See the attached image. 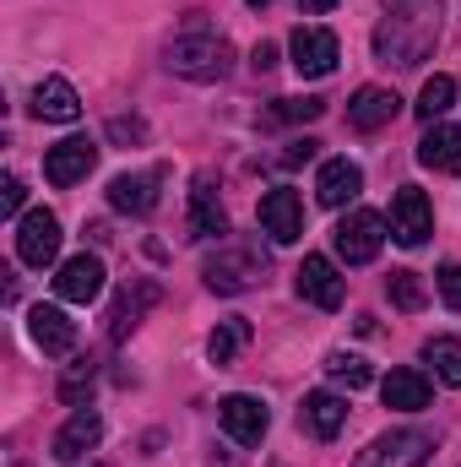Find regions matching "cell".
<instances>
[{
	"label": "cell",
	"mask_w": 461,
	"mask_h": 467,
	"mask_svg": "<svg viewBox=\"0 0 461 467\" xmlns=\"http://www.w3.org/2000/svg\"><path fill=\"white\" fill-rule=\"evenodd\" d=\"M435 451V435L429 430H391V435H374L353 467H424Z\"/></svg>",
	"instance_id": "cell-4"
},
{
	"label": "cell",
	"mask_w": 461,
	"mask_h": 467,
	"mask_svg": "<svg viewBox=\"0 0 461 467\" xmlns=\"http://www.w3.org/2000/svg\"><path fill=\"white\" fill-rule=\"evenodd\" d=\"M315 147H321V141H310V136H304V141H288L282 163H288V169H299V163H310V158H315Z\"/></svg>",
	"instance_id": "cell-35"
},
{
	"label": "cell",
	"mask_w": 461,
	"mask_h": 467,
	"mask_svg": "<svg viewBox=\"0 0 461 467\" xmlns=\"http://www.w3.org/2000/svg\"><path fill=\"white\" fill-rule=\"evenodd\" d=\"M93 386H98V364H93V358H77V364L60 375V402L82 408V402L93 397Z\"/></svg>",
	"instance_id": "cell-27"
},
{
	"label": "cell",
	"mask_w": 461,
	"mask_h": 467,
	"mask_svg": "<svg viewBox=\"0 0 461 467\" xmlns=\"http://www.w3.org/2000/svg\"><path fill=\"white\" fill-rule=\"evenodd\" d=\"M27 332H33V343L49 358H66V353L77 348V321H66L60 305H33L27 310Z\"/></svg>",
	"instance_id": "cell-14"
},
{
	"label": "cell",
	"mask_w": 461,
	"mask_h": 467,
	"mask_svg": "<svg viewBox=\"0 0 461 467\" xmlns=\"http://www.w3.org/2000/svg\"><path fill=\"white\" fill-rule=\"evenodd\" d=\"M218 424L229 430L239 446H261V441H266V430H271V413H266V402H261V397L233 391V397L218 402Z\"/></svg>",
	"instance_id": "cell-9"
},
{
	"label": "cell",
	"mask_w": 461,
	"mask_h": 467,
	"mask_svg": "<svg viewBox=\"0 0 461 467\" xmlns=\"http://www.w3.org/2000/svg\"><path fill=\"white\" fill-rule=\"evenodd\" d=\"M33 115L55 119V125H71V119H82V99H77V88L66 77H44L33 88Z\"/></svg>",
	"instance_id": "cell-20"
},
{
	"label": "cell",
	"mask_w": 461,
	"mask_h": 467,
	"mask_svg": "<svg viewBox=\"0 0 461 467\" xmlns=\"http://www.w3.org/2000/svg\"><path fill=\"white\" fill-rule=\"evenodd\" d=\"M55 294L66 299V305H93L98 294H104V261L98 255H71L66 266H60V277H55Z\"/></svg>",
	"instance_id": "cell-13"
},
{
	"label": "cell",
	"mask_w": 461,
	"mask_h": 467,
	"mask_svg": "<svg viewBox=\"0 0 461 467\" xmlns=\"http://www.w3.org/2000/svg\"><path fill=\"white\" fill-rule=\"evenodd\" d=\"M380 397H385V408H396V413H424V408H429V380H424L418 369H391V375L380 380Z\"/></svg>",
	"instance_id": "cell-23"
},
{
	"label": "cell",
	"mask_w": 461,
	"mask_h": 467,
	"mask_svg": "<svg viewBox=\"0 0 461 467\" xmlns=\"http://www.w3.org/2000/svg\"><path fill=\"white\" fill-rule=\"evenodd\" d=\"M332 244H337V255H343L347 266H364V261H374L380 244H385V218L369 213V207H358V213H347L343 223H337Z\"/></svg>",
	"instance_id": "cell-5"
},
{
	"label": "cell",
	"mask_w": 461,
	"mask_h": 467,
	"mask_svg": "<svg viewBox=\"0 0 461 467\" xmlns=\"http://www.w3.org/2000/svg\"><path fill=\"white\" fill-rule=\"evenodd\" d=\"M261 229L271 234L277 244H293L304 234V202H299V191H288V185L266 191L261 196Z\"/></svg>",
	"instance_id": "cell-11"
},
{
	"label": "cell",
	"mask_w": 461,
	"mask_h": 467,
	"mask_svg": "<svg viewBox=\"0 0 461 467\" xmlns=\"http://www.w3.org/2000/svg\"><path fill=\"white\" fill-rule=\"evenodd\" d=\"M201 277L212 294H244L266 277V255H261V244H218V255H207Z\"/></svg>",
	"instance_id": "cell-3"
},
{
	"label": "cell",
	"mask_w": 461,
	"mask_h": 467,
	"mask_svg": "<svg viewBox=\"0 0 461 467\" xmlns=\"http://www.w3.org/2000/svg\"><path fill=\"white\" fill-rule=\"evenodd\" d=\"M299 424H304L315 441H337L343 424H347V397H337V391H310L304 408H299Z\"/></svg>",
	"instance_id": "cell-18"
},
{
	"label": "cell",
	"mask_w": 461,
	"mask_h": 467,
	"mask_svg": "<svg viewBox=\"0 0 461 467\" xmlns=\"http://www.w3.org/2000/svg\"><path fill=\"white\" fill-rule=\"evenodd\" d=\"M358 191H364V169L347 163V158H332V163L321 169V180H315L321 207H347V202H358Z\"/></svg>",
	"instance_id": "cell-22"
},
{
	"label": "cell",
	"mask_w": 461,
	"mask_h": 467,
	"mask_svg": "<svg viewBox=\"0 0 461 467\" xmlns=\"http://www.w3.org/2000/svg\"><path fill=\"white\" fill-rule=\"evenodd\" d=\"M332 5H337V0H299V11H304V16H326Z\"/></svg>",
	"instance_id": "cell-37"
},
{
	"label": "cell",
	"mask_w": 461,
	"mask_h": 467,
	"mask_svg": "<svg viewBox=\"0 0 461 467\" xmlns=\"http://www.w3.org/2000/svg\"><path fill=\"white\" fill-rule=\"evenodd\" d=\"M16 467H27V462H16Z\"/></svg>",
	"instance_id": "cell-39"
},
{
	"label": "cell",
	"mask_w": 461,
	"mask_h": 467,
	"mask_svg": "<svg viewBox=\"0 0 461 467\" xmlns=\"http://www.w3.org/2000/svg\"><path fill=\"white\" fill-rule=\"evenodd\" d=\"M93 467H104V462H93Z\"/></svg>",
	"instance_id": "cell-40"
},
{
	"label": "cell",
	"mask_w": 461,
	"mask_h": 467,
	"mask_svg": "<svg viewBox=\"0 0 461 467\" xmlns=\"http://www.w3.org/2000/svg\"><path fill=\"white\" fill-rule=\"evenodd\" d=\"M451 104H456V77H429L413 109H418V119H429V125H435V119L446 115Z\"/></svg>",
	"instance_id": "cell-26"
},
{
	"label": "cell",
	"mask_w": 461,
	"mask_h": 467,
	"mask_svg": "<svg viewBox=\"0 0 461 467\" xmlns=\"http://www.w3.org/2000/svg\"><path fill=\"white\" fill-rule=\"evenodd\" d=\"M396 115H402V99L391 88H358L353 104H347V125L353 130H385Z\"/></svg>",
	"instance_id": "cell-17"
},
{
	"label": "cell",
	"mask_w": 461,
	"mask_h": 467,
	"mask_svg": "<svg viewBox=\"0 0 461 467\" xmlns=\"http://www.w3.org/2000/svg\"><path fill=\"white\" fill-rule=\"evenodd\" d=\"M418 163L435 174H461V125H429L418 141Z\"/></svg>",
	"instance_id": "cell-21"
},
{
	"label": "cell",
	"mask_w": 461,
	"mask_h": 467,
	"mask_svg": "<svg viewBox=\"0 0 461 467\" xmlns=\"http://www.w3.org/2000/svg\"><path fill=\"white\" fill-rule=\"evenodd\" d=\"M391 239L396 244H407V250H418L429 234H435V207H429V196L418 191V185H402L396 196H391Z\"/></svg>",
	"instance_id": "cell-7"
},
{
	"label": "cell",
	"mask_w": 461,
	"mask_h": 467,
	"mask_svg": "<svg viewBox=\"0 0 461 467\" xmlns=\"http://www.w3.org/2000/svg\"><path fill=\"white\" fill-rule=\"evenodd\" d=\"M277 467H282V462H277Z\"/></svg>",
	"instance_id": "cell-41"
},
{
	"label": "cell",
	"mask_w": 461,
	"mask_h": 467,
	"mask_svg": "<svg viewBox=\"0 0 461 467\" xmlns=\"http://www.w3.org/2000/svg\"><path fill=\"white\" fill-rule=\"evenodd\" d=\"M22 196H27V191H22V180H16V174H5V180H0V213H5V218H16V213H22Z\"/></svg>",
	"instance_id": "cell-33"
},
{
	"label": "cell",
	"mask_w": 461,
	"mask_h": 467,
	"mask_svg": "<svg viewBox=\"0 0 461 467\" xmlns=\"http://www.w3.org/2000/svg\"><path fill=\"white\" fill-rule=\"evenodd\" d=\"M244 343H250V321H244V316H233V321H223V327L207 337V358H212V364H229Z\"/></svg>",
	"instance_id": "cell-28"
},
{
	"label": "cell",
	"mask_w": 461,
	"mask_h": 467,
	"mask_svg": "<svg viewBox=\"0 0 461 467\" xmlns=\"http://www.w3.org/2000/svg\"><path fill=\"white\" fill-rule=\"evenodd\" d=\"M435 288H440V299H446L451 310H461V266H456V261H451V266H440Z\"/></svg>",
	"instance_id": "cell-32"
},
{
	"label": "cell",
	"mask_w": 461,
	"mask_h": 467,
	"mask_svg": "<svg viewBox=\"0 0 461 467\" xmlns=\"http://www.w3.org/2000/svg\"><path fill=\"white\" fill-rule=\"evenodd\" d=\"M93 163H98V141H87V136H71V141L49 147V158H44V174H49V185H77V180H87V174H93Z\"/></svg>",
	"instance_id": "cell-12"
},
{
	"label": "cell",
	"mask_w": 461,
	"mask_h": 467,
	"mask_svg": "<svg viewBox=\"0 0 461 467\" xmlns=\"http://www.w3.org/2000/svg\"><path fill=\"white\" fill-rule=\"evenodd\" d=\"M293 288H299V299H310L315 310H343V277H337V261H332V255H304Z\"/></svg>",
	"instance_id": "cell-10"
},
{
	"label": "cell",
	"mask_w": 461,
	"mask_h": 467,
	"mask_svg": "<svg viewBox=\"0 0 461 467\" xmlns=\"http://www.w3.org/2000/svg\"><path fill=\"white\" fill-rule=\"evenodd\" d=\"M109 136H115V141H125V136H130V141H147V125H141V119L115 115V119H109Z\"/></svg>",
	"instance_id": "cell-34"
},
{
	"label": "cell",
	"mask_w": 461,
	"mask_h": 467,
	"mask_svg": "<svg viewBox=\"0 0 461 467\" xmlns=\"http://www.w3.org/2000/svg\"><path fill=\"white\" fill-rule=\"evenodd\" d=\"M190 234L196 239H223L229 234V213H223V202H218V191L207 180L190 191Z\"/></svg>",
	"instance_id": "cell-24"
},
{
	"label": "cell",
	"mask_w": 461,
	"mask_h": 467,
	"mask_svg": "<svg viewBox=\"0 0 461 467\" xmlns=\"http://www.w3.org/2000/svg\"><path fill=\"white\" fill-rule=\"evenodd\" d=\"M288 49H293V71L299 77H332L337 71V55H343L337 33L332 27H315V22H299L293 38H288Z\"/></svg>",
	"instance_id": "cell-6"
},
{
	"label": "cell",
	"mask_w": 461,
	"mask_h": 467,
	"mask_svg": "<svg viewBox=\"0 0 461 467\" xmlns=\"http://www.w3.org/2000/svg\"><path fill=\"white\" fill-rule=\"evenodd\" d=\"M158 185H163L158 169H147V174H119L115 185H109V207H115V213H130V218H147V213L158 207Z\"/></svg>",
	"instance_id": "cell-19"
},
{
	"label": "cell",
	"mask_w": 461,
	"mask_h": 467,
	"mask_svg": "<svg viewBox=\"0 0 461 467\" xmlns=\"http://www.w3.org/2000/svg\"><path fill=\"white\" fill-rule=\"evenodd\" d=\"M55 255H60V218L49 207L22 213V223H16V261L22 266H49Z\"/></svg>",
	"instance_id": "cell-8"
},
{
	"label": "cell",
	"mask_w": 461,
	"mask_h": 467,
	"mask_svg": "<svg viewBox=\"0 0 461 467\" xmlns=\"http://www.w3.org/2000/svg\"><path fill=\"white\" fill-rule=\"evenodd\" d=\"M250 66H255V71H271V66H277V49H271V44H255Z\"/></svg>",
	"instance_id": "cell-36"
},
{
	"label": "cell",
	"mask_w": 461,
	"mask_h": 467,
	"mask_svg": "<svg viewBox=\"0 0 461 467\" xmlns=\"http://www.w3.org/2000/svg\"><path fill=\"white\" fill-rule=\"evenodd\" d=\"M98 441H104V419H98L93 408H77V413L55 430V441H49V446H55V457H60V462H82Z\"/></svg>",
	"instance_id": "cell-15"
},
{
	"label": "cell",
	"mask_w": 461,
	"mask_h": 467,
	"mask_svg": "<svg viewBox=\"0 0 461 467\" xmlns=\"http://www.w3.org/2000/svg\"><path fill=\"white\" fill-rule=\"evenodd\" d=\"M163 66L185 82H223L233 71V44L223 33H185V38L169 44Z\"/></svg>",
	"instance_id": "cell-2"
},
{
	"label": "cell",
	"mask_w": 461,
	"mask_h": 467,
	"mask_svg": "<svg viewBox=\"0 0 461 467\" xmlns=\"http://www.w3.org/2000/svg\"><path fill=\"white\" fill-rule=\"evenodd\" d=\"M435 44H440V0H385V16L374 27L380 66H424Z\"/></svg>",
	"instance_id": "cell-1"
},
{
	"label": "cell",
	"mask_w": 461,
	"mask_h": 467,
	"mask_svg": "<svg viewBox=\"0 0 461 467\" xmlns=\"http://www.w3.org/2000/svg\"><path fill=\"white\" fill-rule=\"evenodd\" d=\"M424 364H435V380L461 386V337H429L424 343Z\"/></svg>",
	"instance_id": "cell-25"
},
{
	"label": "cell",
	"mask_w": 461,
	"mask_h": 467,
	"mask_svg": "<svg viewBox=\"0 0 461 467\" xmlns=\"http://www.w3.org/2000/svg\"><path fill=\"white\" fill-rule=\"evenodd\" d=\"M326 115V99H277L271 119H321Z\"/></svg>",
	"instance_id": "cell-31"
},
{
	"label": "cell",
	"mask_w": 461,
	"mask_h": 467,
	"mask_svg": "<svg viewBox=\"0 0 461 467\" xmlns=\"http://www.w3.org/2000/svg\"><path fill=\"white\" fill-rule=\"evenodd\" d=\"M385 294H391L396 310H424V299H429V288H424L418 272H391L385 277Z\"/></svg>",
	"instance_id": "cell-29"
},
{
	"label": "cell",
	"mask_w": 461,
	"mask_h": 467,
	"mask_svg": "<svg viewBox=\"0 0 461 467\" xmlns=\"http://www.w3.org/2000/svg\"><path fill=\"white\" fill-rule=\"evenodd\" d=\"M250 5H255V11H261V5H271V0H250Z\"/></svg>",
	"instance_id": "cell-38"
},
{
	"label": "cell",
	"mask_w": 461,
	"mask_h": 467,
	"mask_svg": "<svg viewBox=\"0 0 461 467\" xmlns=\"http://www.w3.org/2000/svg\"><path fill=\"white\" fill-rule=\"evenodd\" d=\"M158 299H163V288H158L152 277H136V283H130V288L115 299V310H109V337H115V343H125V337L141 327V316H147Z\"/></svg>",
	"instance_id": "cell-16"
},
{
	"label": "cell",
	"mask_w": 461,
	"mask_h": 467,
	"mask_svg": "<svg viewBox=\"0 0 461 467\" xmlns=\"http://www.w3.org/2000/svg\"><path fill=\"white\" fill-rule=\"evenodd\" d=\"M326 375H332L337 386H347V391H364V386L374 380V369H369L358 353H332V358H326Z\"/></svg>",
	"instance_id": "cell-30"
}]
</instances>
